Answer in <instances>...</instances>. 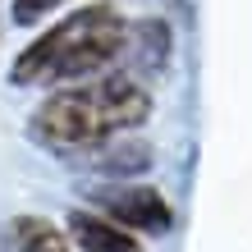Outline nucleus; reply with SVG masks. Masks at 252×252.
Returning <instances> with one entry per match:
<instances>
[{
    "mask_svg": "<svg viewBox=\"0 0 252 252\" xmlns=\"http://www.w3.org/2000/svg\"><path fill=\"white\" fill-rule=\"evenodd\" d=\"M128 51V19L115 5H83L69 19L51 23L32 46H23L9 64L14 87H64L106 73Z\"/></svg>",
    "mask_w": 252,
    "mask_h": 252,
    "instance_id": "2",
    "label": "nucleus"
},
{
    "mask_svg": "<svg viewBox=\"0 0 252 252\" xmlns=\"http://www.w3.org/2000/svg\"><path fill=\"white\" fill-rule=\"evenodd\" d=\"M64 0H14V23H37V19H46L51 9H60Z\"/></svg>",
    "mask_w": 252,
    "mask_h": 252,
    "instance_id": "6",
    "label": "nucleus"
},
{
    "mask_svg": "<svg viewBox=\"0 0 252 252\" xmlns=\"http://www.w3.org/2000/svg\"><path fill=\"white\" fill-rule=\"evenodd\" d=\"M9 252H78V248L46 216H19L9 225Z\"/></svg>",
    "mask_w": 252,
    "mask_h": 252,
    "instance_id": "5",
    "label": "nucleus"
},
{
    "mask_svg": "<svg viewBox=\"0 0 252 252\" xmlns=\"http://www.w3.org/2000/svg\"><path fill=\"white\" fill-rule=\"evenodd\" d=\"M152 120V92L133 73H96L83 83L51 87L28 115V138L51 156H87Z\"/></svg>",
    "mask_w": 252,
    "mask_h": 252,
    "instance_id": "1",
    "label": "nucleus"
},
{
    "mask_svg": "<svg viewBox=\"0 0 252 252\" xmlns=\"http://www.w3.org/2000/svg\"><path fill=\"white\" fill-rule=\"evenodd\" d=\"M64 234L73 239L78 252H147L138 234L115 225V220L101 216L96 206H73L69 220H64Z\"/></svg>",
    "mask_w": 252,
    "mask_h": 252,
    "instance_id": "4",
    "label": "nucleus"
},
{
    "mask_svg": "<svg viewBox=\"0 0 252 252\" xmlns=\"http://www.w3.org/2000/svg\"><path fill=\"white\" fill-rule=\"evenodd\" d=\"M87 202L96 206L101 216H110L115 225H124L133 234H160L174 229V206L165 202V192L152 184H101L96 192H87Z\"/></svg>",
    "mask_w": 252,
    "mask_h": 252,
    "instance_id": "3",
    "label": "nucleus"
}]
</instances>
